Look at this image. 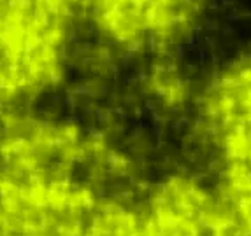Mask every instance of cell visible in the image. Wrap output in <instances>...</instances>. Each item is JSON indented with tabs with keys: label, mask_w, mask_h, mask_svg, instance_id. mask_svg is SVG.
<instances>
[{
	"label": "cell",
	"mask_w": 251,
	"mask_h": 236,
	"mask_svg": "<svg viewBox=\"0 0 251 236\" xmlns=\"http://www.w3.org/2000/svg\"><path fill=\"white\" fill-rule=\"evenodd\" d=\"M188 138L195 166L251 212V46L223 54L199 75Z\"/></svg>",
	"instance_id": "cell-1"
},
{
	"label": "cell",
	"mask_w": 251,
	"mask_h": 236,
	"mask_svg": "<svg viewBox=\"0 0 251 236\" xmlns=\"http://www.w3.org/2000/svg\"><path fill=\"white\" fill-rule=\"evenodd\" d=\"M211 0H83V21L113 56H179L204 26Z\"/></svg>",
	"instance_id": "cell-2"
},
{
	"label": "cell",
	"mask_w": 251,
	"mask_h": 236,
	"mask_svg": "<svg viewBox=\"0 0 251 236\" xmlns=\"http://www.w3.org/2000/svg\"><path fill=\"white\" fill-rule=\"evenodd\" d=\"M199 77L179 56L146 62L137 79V95L151 112L163 119L188 117L197 91Z\"/></svg>",
	"instance_id": "cell-3"
},
{
	"label": "cell",
	"mask_w": 251,
	"mask_h": 236,
	"mask_svg": "<svg viewBox=\"0 0 251 236\" xmlns=\"http://www.w3.org/2000/svg\"><path fill=\"white\" fill-rule=\"evenodd\" d=\"M0 236H14L13 235V231L9 229V226L5 224V220H4V217L0 215Z\"/></svg>",
	"instance_id": "cell-4"
},
{
	"label": "cell",
	"mask_w": 251,
	"mask_h": 236,
	"mask_svg": "<svg viewBox=\"0 0 251 236\" xmlns=\"http://www.w3.org/2000/svg\"><path fill=\"white\" fill-rule=\"evenodd\" d=\"M5 2H7V0H0V21H2V14H4V9H5Z\"/></svg>",
	"instance_id": "cell-5"
}]
</instances>
